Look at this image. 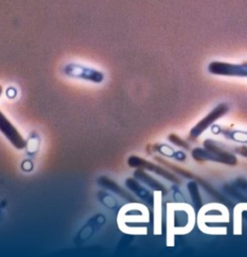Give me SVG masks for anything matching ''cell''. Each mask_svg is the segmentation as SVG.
<instances>
[{
    "instance_id": "1",
    "label": "cell",
    "mask_w": 247,
    "mask_h": 257,
    "mask_svg": "<svg viewBox=\"0 0 247 257\" xmlns=\"http://www.w3.org/2000/svg\"><path fill=\"white\" fill-rule=\"evenodd\" d=\"M64 72L67 76H70L71 78H77L94 83H101L105 79L103 72L76 64H70L66 66L64 68Z\"/></svg>"
},
{
    "instance_id": "2",
    "label": "cell",
    "mask_w": 247,
    "mask_h": 257,
    "mask_svg": "<svg viewBox=\"0 0 247 257\" xmlns=\"http://www.w3.org/2000/svg\"><path fill=\"white\" fill-rule=\"evenodd\" d=\"M208 70L215 75L247 77V63L235 65L223 62H212L209 65Z\"/></svg>"
},
{
    "instance_id": "3",
    "label": "cell",
    "mask_w": 247,
    "mask_h": 257,
    "mask_svg": "<svg viewBox=\"0 0 247 257\" xmlns=\"http://www.w3.org/2000/svg\"><path fill=\"white\" fill-rule=\"evenodd\" d=\"M0 132L6 137L13 146L18 150H23L26 142L21 135L20 131L14 126L12 122L0 111Z\"/></svg>"
},
{
    "instance_id": "4",
    "label": "cell",
    "mask_w": 247,
    "mask_h": 257,
    "mask_svg": "<svg viewBox=\"0 0 247 257\" xmlns=\"http://www.w3.org/2000/svg\"><path fill=\"white\" fill-rule=\"evenodd\" d=\"M129 165L130 167H133V168H138V169H145V170H148V171H151V172H154L155 174L159 175V176H162L165 178L169 179V180H172V181H177L179 182V180H177L175 178V176H172L170 173H168L166 170L154 165V164L151 163L149 161H146L142 158H139L137 156H131L129 159Z\"/></svg>"
},
{
    "instance_id": "5",
    "label": "cell",
    "mask_w": 247,
    "mask_h": 257,
    "mask_svg": "<svg viewBox=\"0 0 247 257\" xmlns=\"http://www.w3.org/2000/svg\"><path fill=\"white\" fill-rule=\"evenodd\" d=\"M227 111H228V107H227L226 104H224V103H221V104H219L217 107H215L207 117L201 120L199 124L195 128L192 129V135H194V136L199 135L210 124H212L214 120H216L221 116H223Z\"/></svg>"
},
{
    "instance_id": "6",
    "label": "cell",
    "mask_w": 247,
    "mask_h": 257,
    "mask_svg": "<svg viewBox=\"0 0 247 257\" xmlns=\"http://www.w3.org/2000/svg\"><path fill=\"white\" fill-rule=\"evenodd\" d=\"M99 183H100L102 186L107 188V189H109L110 191H112L113 193L117 194L120 197H122V198H124V199H128V200H130V201H134V199L130 196V194H129L126 190H124L123 188L120 187L116 182H114L113 180L109 179L108 177H106V176L101 177V178L99 179Z\"/></svg>"
},
{
    "instance_id": "7",
    "label": "cell",
    "mask_w": 247,
    "mask_h": 257,
    "mask_svg": "<svg viewBox=\"0 0 247 257\" xmlns=\"http://www.w3.org/2000/svg\"><path fill=\"white\" fill-rule=\"evenodd\" d=\"M134 176L154 190H158V191L164 190V188L162 187V185L159 182H157L155 179H153L152 176L147 175L144 171H142V169H137L134 173Z\"/></svg>"
},
{
    "instance_id": "8",
    "label": "cell",
    "mask_w": 247,
    "mask_h": 257,
    "mask_svg": "<svg viewBox=\"0 0 247 257\" xmlns=\"http://www.w3.org/2000/svg\"><path fill=\"white\" fill-rule=\"evenodd\" d=\"M126 184H127L128 187L130 188L131 191H133L141 199L148 200V201H150V200L152 201L149 192L146 191L144 188L142 187L141 185H139L138 182L136 180H134L133 178H128L126 180Z\"/></svg>"
},
{
    "instance_id": "9",
    "label": "cell",
    "mask_w": 247,
    "mask_h": 257,
    "mask_svg": "<svg viewBox=\"0 0 247 257\" xmlns=\"http://www.w3.org/2000/svg\"><path fill=\"white\" fill-rule=\"evenodd\" d=\"M169 140L171 142H173L175 145L179 146V147H183V148H188V145L182 141V139H180L179 137H177L176 135H171L169 136Z\"/></svg>"
},
{
    "instance_id": "10",
    "label": "cell",
    "mask_w": 247,
    "mask_h": 257,
    "mask_svg": "<svg viewBox=\"0 0 247 257\" xmlns=\"http://www.w3.org/2000/svg\"><path fill=\"white\" fill-rule=\"evenodd\" d=\"M238 152L243 155V156H247V148L246 147H242L240 149H238Z\"/></svg>"
},
{
    "instance_id": "11",
    "label": "cell",
    "mask_w": 247,
    "mask_h": 257,
    "mask_svg": "<svg viewBox=\"0 0 247 257\" xmlns=\"http://www.w3.org/2000/svg\"><path fill=\"white\" fill-rule=\"evenodd\" d=\"M1 92H2V88L0 87V94H1Z\"/></svg>"
}]
</instances>
